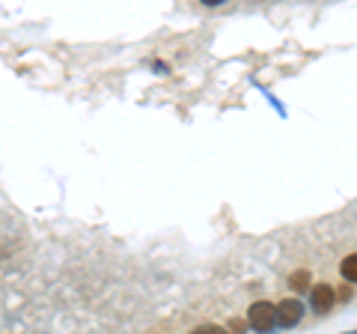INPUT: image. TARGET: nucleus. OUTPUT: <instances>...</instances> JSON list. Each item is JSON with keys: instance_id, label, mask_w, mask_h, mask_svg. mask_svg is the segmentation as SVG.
<instances>
[{"instance_id": "nucleus-1", "label": "nucleus", "mask_w": 357, "mask_h": 334, "mask_svg": "<svg viewBox=\"0 0 357 334\" xmlns=\"http://www.w3.org/2000/svg\"><path fill=\"white\" fill-rule=\"evenodd\" d=\"M248 322L253 331H271L277 326V307L271 302H256L248 310Z\"/></svg>"}, {"instance_id": "nucleus-2", "label": "nucleus", "mask_w": 357, "mask_h": 334, "mask_svg": "<svg viewBox=\"0 0 357 334\" xmlns=\"http://www.w3.org/2000/svg\"><path fill=\"white\" fill-rule=\"evenodd\" d=\"M301 317H304V305H301L298 298H286V302L277 305V326L292 328L301 322Z\"/></svg>"}, {"instance_id": "nucleus-3", "label": "nucleus", "mask_w": 357, "mask_h": 334, "mask_svg": "<svg viewBox=\"0 0 357 334\" xmlns=\"http://www.w3.org/2000/svg\"><path fill=\"white\" fill-rule=\"evenodd\" d=\"M333 289H331V284H316L312 286V293H310V302H312V310L316 314H328V310L333 307Z\"/></svg>"}, {"instance_id": "nucleus-4", "label": "nucleus", "mask_w": 357, "mask_h": 334, "mask_svg": "<svg viewBox=\"0 0 357 334\" xmlns=\"http://www.w3.org/2000/svg\"><path fill=\"white\" fill-rule=\"evenodd\" d=\"M340 275L345 277V281L357 284V254H349V257L340 263Z\"/></svg>"}, {"instance_id": "nucleus-5", "label": "nucleus", "mask_w": 357, "mask_h": 334, "mask_svg": "<svg viewBox=\"0 0 357 334\" xmlns=\"http://www.w3.org/2000/svg\"><path fill=\"white\" fill-rule=\"evenodd\" d=\"M289 286L298 289V293H304V289L310 286V275L307 272H295L292 277H289Z\"/></svg>"}, {"instance_id": "nucleus-6", "label": "nucleus", "mask_w": 357, "mask_h": 334, "mask_svg": "<svg viewBox=\"0 0 357 334\" xmlns=\"http://www.w3.org/2000/svg\"><path fill=\"white\" fill-rule=\"evenodd\" d=\"M206 6H220V3H227V0H203Z\"/></svg>"}]
</instances>
